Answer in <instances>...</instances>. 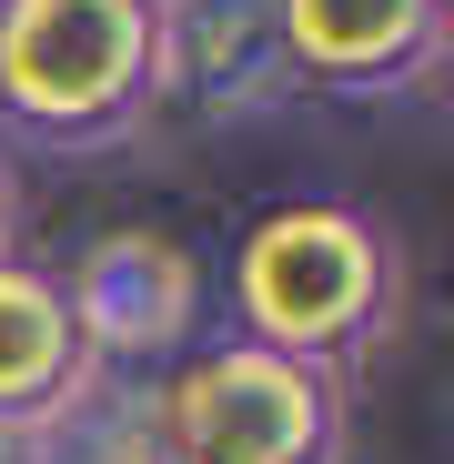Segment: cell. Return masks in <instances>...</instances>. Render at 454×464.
Wrapping results in <instances>:
<instances>
[{
    "label": "cell",
    "instance_id": "9c48e42d",
    "mask_svg": "<svg viewBox=\"0 0 454 464\" xmlns=\"http://www.w3.org/2000/svg\"><path fill=\"white\" fill-rule=\"evenodd\" d=\"M0 222H11V182H0Z\"/></svg>",
    "mask_w": 454,
    "mask_h": 464
},
{
    "label": "cell",
    "instance_id": "3957f363",
    "mask_svg": "<svg viewBox=\"0 0 454 464\" xmlns=\"http://www.w3.org/2000/svg\"><path fill=\"white\" fill-rule=\"evenodd\" d=\"M151 454L162 464H333L343 404L333 373L263 353V343H202L141 394Z\"/></svg>",
    "mask_w": 454,
    "mask_h": 464
},
{
    "label": "cell",
    "instance_id": "ba28073f",
    "mask_svg": "<svg viewBox=\"0 0 454 464\" xmlns=\"http://www.w3.org/2000/svg\"><path fill=\"white\" fill-rule=\"evenodd\" d=\"M0 464H41V444L31 434H0Z\"/></svg>",
    "mask_w": 454,
    "mask_h": 464
},
{
    "label": "cell",
    "instance_id": "8992f818",
    "mask_svg": "<svg viewBox=\"0 0 454 464\" xmlns=\"http://www.w3.org/2000/svg\"><path fill=\"white\" fill-rule=\"evenodd\" d=\"M293 92H404L444 51V0H273Z\"/></svg>",
    "mask_w": 454,
    "mask_h": 464
},
{
    "label": "cell",
    "instance_id": "52a82bcc",
    "mask_svg": "<svg viewBox=\"0 0 454 464\" xmlns=\"http://www.w3.org/2000/svg\"><path fill=\"white\" fill-rule=\"evenodd\" d=\"M71 414H92V353L71 334V303L41 263L0 253V434L51 444Z\"/></svg>",
    "mask_w": 454,
    "mask_h": 464
},
{
    "label": "cell",
    "instance_id": "6da1fadb",
    "mask_svg": "<svg viewBox=\"0 0 454 464\" xmlns=\"http://www.w3.org/2000/svg\"><path fill=\"white\" fill-rule=\"evenodd\" d=\"M384 303H394V253H384V232H373L363 212H343V202H283V212H263L243 232V253H233L243 343L293 353L314 373L363 353L373 324H384Z\"/></svg>",
    "mask_w": 454,
    "mask_h": 464
},
{
    "label": "cell",
    "instance_id": "7a4b0ae2",
    "mask_svg": "<svg viewBox=\"0 0 454 464\" xmlns=\"http://www.w3.org/2000/svg\"><path fill=\"white\" fill-rule=\"evenodd\" d=\"M151 102V0H0V121L82 151Z\"/></svg>",
    "mask_w": 454,
    "mask_h": 464
},
{
    "label": "cell",
    "instance_id": "5b68a950",
    "mask_svg": "<svg viewBox=\"0 0 454 464\" xmlns=\"http://www.w3.org/2000/svg\"><path fill=\"white\" fill-rule=\"evenodd\" d=\"M151 102H192L212 121L293 102L273 0H151Z\"/></svg>",
    "mask_w": 454,
    "mask_h": 464
},
{
    "label": "cell",
    "instance_id": "277c9868",
    "mask_svg": "<svg viewBox=\"0 0 454 464\" xmlns=\"http://www.w3.org/2000/svg\"><path fill=\"white\" fill-rule=\"evenodd\" d=\"M51 283L71 303V334H82L92 373L101 363H121V373L172 363L202 334V263H192V243H172V232H101V243L71 273H51Z\"/></svg>",
    "mask_w": 454,
    "mask_h": 464
}]
</instances>
